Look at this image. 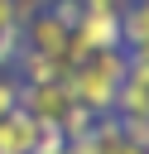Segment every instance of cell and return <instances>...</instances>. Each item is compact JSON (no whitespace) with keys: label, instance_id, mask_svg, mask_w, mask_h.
Instances as JSON below:
<instances>
[{"label":"cell","instance_id":"obj_15","mask_svg":"<svg viewBox=\"0 0 149 154\" xmlns=\"http://www.w3.org/2000/svg\"><path fill=\"white\" fill-rule=\"evenodd\" d=\"M111 154H144V144H135V140H120V144H115Z\"/></svg>","mask_w":149,"mask_h":154},{"label":"cell","instance_id":"obj_8","mask_svg":"<svg viewBox=\"0 0 149 154\" xmlns=\"http://www.w3.org/2000/svg\"><path fill=\"white\" fill-rule=\"evenodd\" d=\"M58 130H62V140H82V135H91V130H96V111L72 106V111L58 120Z\"/></svg>","mask_w":149,"mask_h":154},{"label":"cell","instance_id":"obj_16","mask_svg":"<svg viewBox=\"0 0 149 154\" xmlns=\"http://www.w3.org/2000/svg\"><path fill=\"white\" fill-rule=\"evenodd\" d=\"M130 58H135V63H144V67H149V43H139V48H130Z\"/></svg>","mask_w":149,"mask_h":154},{"label":"cell","instance_id":"obj_3","mask_svg":"<svg viewBox=\"0 0 149 154\" xmlns=\"http://www.w3.org/2000/svg\"><path fill=\"white\" fill-rule=\"evenodd\" d=\"M67 38H72V29H67L53 10H38V14L24 24V48H34V53H43V58H58V63H62Z\"/></svg>","mask_w":149,"mask_h":154},{"label":"cell","instance_id":"obj_12","mask_svg":"<svg viewBox=\"0 0 149 154\" xmlns=\"http://www.w3.org/2000/svg\"><path fill=\"white\" fill-rule=\"evenodd\" d=\"M82 10H87V14H120L125 0H82Z\"/></svg>","mask_w":149,"mask_h":154},{"label":"cell","instance_id":"obj_14","mask_svg":"<svg viewBox=\"0 0 149 154\" xmlns=\"http://www.w3.org/2000/svg\"><path fill=\"white\" fill-rule=\"evenodd\" d=\"M14 24H19V19H14V5H10V0H0V34H5V29H14Z\"/></svg>","mask_w":149,"mask_h":154},{"label":"cell","instance_id":"obj_9","mask_svg":"<svg viewBox=\"0 0 149 154\" xmlns=\"http://www.w3.org/2000/svg\"><path fill=\"white\" fill-rule=\"evenodd\" d=\"M19 77L14 72H0V116H10V111H19Z\"/></svg>","mask_w":149,"mask_h":154},{"label":"cell","instance_id":"obj_13","mask_svg":"<svg viewBox=\"0 0 149 154\" xmlns=\"http://www.w3.org/2000/svg\"><path fill=\"white\" fill-rule=\"evenodd\" d=\"M67 154H101L96 135H82V140H67Z\"/></svg>","mask_w":149,"mask_h":154},{"label":"cell","instance_id":"obj_10","mask_svg":"<svg viewBox=\"0 0 149 154\" xmlns=\"http://www.w3.org/2000/svg\"><path fill=\"white\" fill-rule=\"evenodd\" d=\"M34 154H67V140H62V130H58V125H43V135H38Z\"/></svg>","mask_w":149,"mask_h":154},{"label":"cell","instance_id":"obj_11","mask_svg":"<svg viewBox=\"0 0 149 154\" xmlns=\"http://www.w3.org/2000/svg\"><path fill=\"white\" fill-rule=\"evenodd\" d=\"M48 10H53V14H58L67 29H77V24H82V14H87V10H82V0H53Z\"/></svg>","mask_w":149,"mask_h":154},{"label":"cell","instance_id":"obj_4","mask_svg":"<svg viewBox=\"0 0 149 154\" xmlns=\"http://www.w3.org/2000/svg\"><path fill=\"white\" fill-rule=\"evenodd\" d=\"M38 135H43V125H38L24 106L10 111V116H0V154H34Z\"/></svg>","mask_w":149,"mask_h":154},{"label":"cell","instance_id":"obj_7","mask_svg":"<svg viewBox=\"0 0 149 154\" xmlns=\"http://www.w3.org/2000/svg\"><path fill=\"white\" fill-rule=\"evenodd\" d=\"M120 34H125V53L149 43V0H130L120 10Z\"/></svg>","mask_w":149,"mask_h":154},{"label":"cell","instance_id":"obj_2","mask_svg":"<svg viewBox=\"0 0 149 154\" xmlns=\"http://www.w3.org/2000/svg\"><path fill=\"white\" fill-rule=\"evenodd\" d=\"M19 87H24V82H19ZM19 106H24L38 125H58L77 101H72V87H67V82H38V87H24V91H19Z\"/></svg>","mask_w":149,"mask_h":154},{"label":"cell","instance_id":"obj_6","mask_svg":"<svg viewBox=\"0 0 149 154\" xmlns=\"http://www.w3.org/2000/svg\"><path fill=\"white\" fill-rule=\"evenodd\" d=\"M24 87H38V82H62L67 72H62V63L58 58H43V53H34V48H24L19 58H14V67H10Z\"/></svg>","mask_w":149,"mask_h":154},{"label":"cell","instance_id":"obj_1","mask_svg":"<svg viewBox=\"0 0 149 154\" xmlns=\"http://www.w3.org/2000/svg\"><path fill=\"white\" fill-rule=\"evenodd\" d=\"M125 67H130V53L125 48H106V53H91L87 63H77L62 82L72 87L77 106H87L96 116H111L115 96H120V82H125Z\"/></svg>","mask_w":149,"mask_h":154},{"label":"cell","instance_id":"obj_5","mask_svg":"<svg viewBox=\"0 0 149 154\" xmlns=\"http://www.w3.org/2000/svg\"><path fill=\"white\" fill-rule=\"evenodd\" d=\"M91 53H106V48H125V34H120V14H82V24L72 29Z\"/></svg>","mask_w":149,"mask_h":154},{"label":"cell","instance_id":"obj_17","mask_svg":"<svg viewBox=\"0 0 149 154\" xmlns=\"http://www.w3.org/2000/svg\"><path fill=\"white\" fill-rule=\"evenodd\" d=\"M38 5H43V0H38Z\"/></svg>","mask_w":149,"mask_h":154}]
</instances>
